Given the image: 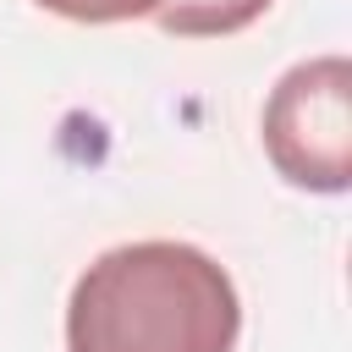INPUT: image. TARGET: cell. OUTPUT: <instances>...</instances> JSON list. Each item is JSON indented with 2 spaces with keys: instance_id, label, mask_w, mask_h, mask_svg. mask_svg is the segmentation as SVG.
Here are the masks:
<instances>
[{
  "instance_id": "3957f363",
  "label": "cell",
  "mask_w": 352,
  "mask_h": 352,
  "mask_svg": "<svg viewBox=\"0 0 352 352\" xmlns=\"http://www.w3.org/2000/svg\"><path fill=\"white\" fill-rule=\"evenodd\" d=\"M270 0H154V22L176 38H226L258 22Z\"/></svg>"
},
{
  "instance_id": "6da1fadb",
  "label": "cell",
  "mask_w": 352,
  "mask_h": 352,
  "mask_svg": "<svg viewBox=\"0 0 352 352\" xmlns=\"http://www.w3.org/2000/svg\"><path fill=\"white\" fill-rule=\"evenodd\" d=\"M236 280L192 242H121L66 297V352H236Z\"/></svg>"
},
{
  "instance_id": "7a4b0ae2",
  "label": "cell",
  "mask_w": 352,
  "mask_h": 352,
  "mask_svg": "<svg viewBox=\"0 0 352 352\" xmlns=\"http://www.w3.org/2000/svg\"><path fill=\"white\" fill-rule=\"evenodd\" d=\"M270 165L308 192H346L352 182V66L346 55L297 60L264 104Z\"/></svg>"
},
{
  "instance_id": "277c9868",
  "label": "cell",
  "mask_w": 352,
  "mask_h": 352,
  "mask_svg": "<svg viewBox=\"0 0 352 352\" xmlns=\"http://www.w3.org/2000/svg\"><path fill=\"white\" fill-rule=\"evenodd\" d=\"M55 16L72 22H132V16H154V0H38Z\"/></svg>"
}]
</instances>
